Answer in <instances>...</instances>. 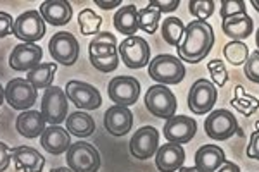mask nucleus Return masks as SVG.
Returning a JSON list of instances; mask_svg holds the SVG:
<instances>
[{"label": "nucleus", "instance_id": "obj_1", "mask_svg": "<svg viewBox=\"0 0 259 172\" xmlns=\"http://www.w3.org/2000/svg\"><path fill=\"white\" fill-rule=\"evenodd\" d=\"M214 45V33L209 23L206 21H192L185 26L183 41L178 47V59L182 62L197 64L209 55Z\"/></svg>", "mask_w": 259, "mask_h": 172}, {"label": "nucleus", "instance_id": "obj_2", "mask_svg": "<svg viewBox=\"0 0 259 172\" xmlns=\"http://www.w3.org/2000/svg\"><path fill=\"white\" fill-rule=\"evenodd\" d=\"M185 66L178 57L162 53L149 62V76L159 85H178L185 78Z\"/></svg>", "mask_w": 259, "mask_h": 172}, {"label": "nucleus", "instance_id": "obj_3", "mask_svg": "<svg viewBox=\"0 0 259 172\" xmlns=\"http://www.w3.org/2000/svg\"><path fill=\"white\" fill-rule=\"evenodd\" d=\"M145 107L152 116L168 121L177 114L178 102L173 91L168 90V86L154 85L149 86L147 93H145Z\"/></svg>", "mask_w": 259, "mask_h": 172}, {"label": "nucleus", "instance_id": "obj_4", "mask_svg": "<svg viewBox=\"0 0 259 172\" xmlns=\"http://www.w3.org/2000/svg\"><path fill=\"white\" fill-rule=\"evenodd\" d=\"M66 162L73 172H97L100 169V153L94 145L78 141L66 152Z\"/></svg>", "mask_w": 259, "mask_h": 172}, {"label": "nucleus", "instance_id": "obj_5", "mask_svg": "<svg viewBox=\"0 0 259 172\" xmlns=\"http://www.w3.org/2000/svg\"><path fill=\"white\" fill-rule=\"evenodd\" d=\"M41 116L50 126H59L68 116V96L59 86H49L41 96Z\"/></svg>", "mask_w": 259, "mask_h": 172}, {"label": "nucleus", "instance_id": "obj_6", "mask_svg": "<svg viewBox=\"0 0 259 172\" xmlns=\"http://www.w3.org/2000/svg\"><path fill=\"white\" fill-rule=\"evenodd\" d=\"M204 129H206V134L211 140L225 141L239 131V123H237V117L230 110H227V108H218V110H212L206 117Z\"/></svg>", "mask_w": 259, "mask_h": 172}, {"label": "nucleus", "instance_id": "obj_7", "mask_svg": "<svg viewBox=\"0 0 259 172\" xmlns=\"http://www.w3.org/2000/svg\"><path fill=\"white\" fill-rule=\"evenodd\" d=\"M12 35L19 38L23 43H35L45 36V21L40 11H26L14 19Z\"/></svg>", "mask_w": 259, "mask_h": 172}, {"label": "nucleus", "instance_id": "obj_8", "mask_svg": "<svg viewBox=\"0 0 259 172\" xmlns=\"http://www.w3.org/2000/svg\"><path fill=\"white\" fill-rule=\"evenodd\" d=\"M118 53L123 64L130 69H142L150 61V47L142 36H128L121 41Z\"/></svg>", "mask_w": 259, "mask_h": 172}, {"label": "nucleus", "instance_id": "obj_9", "mask_svg": "<svg viewBox=\"0 0 259 172\" xmlns=\"http://www.w3.org/2000/svg\"><path fill=\"white\" fill-rule=\"evenodd\" d=\"M216 100H218L216 86L207 79H197L190 88L187 102H189L190 112H194L195 116H204L207 112H211Z\"/></svg>", "mask_w": 259, "mask_h": 172}, {"label": "nucleus", "instance_id": "obj_10", "mask_svg": "<svg viewBox=\"0 0 259 172\" xmlns=\"http://www.w3.org/2000/svg\"><path fill=\"white\" fill-rule=\"evenodd\" d=\"M49 52L52 59L59 64L73 66L80 57V45L68 31H59L50 38L49 41Z\"/></svg>", "mask_w": 259, "mask_h": 172}, {"label": "nucleus", "instance_id": "obj_11", "mask_svg": "<svg viewBox=\"0 0 259 172\" xmlns=\"http://www.w3.org/2000/svg\"><path fill=\"white\" fill-rule=\"evenodd\" d=\"M159 150V131L152 126H144L130 140V152L139 160H147Z\"/></svg>", "mask_w": 259, "mask_h": 172}, {"label": "nucleus", "instance_id": "obj_12", "mask_svg": "<svg viewBox=\"0 0 259 172\" xmlns=\"http://www.w3.org/2000/svg\"><path fill=\"white\" fill-rule=\"evenodd\" d=\"M6 102L14 110H30L36 103V90L26 79H11L6 86Z\"/></svg>", "mask_w": 259, "mask_h": 172}, {"label": "nucleus", "instance_id": "obj_13", "mask_svg": "<svg viewBox=\"0 0 259 172\" xmlns=\"http://www.w3.org/2000/svg\"><path fill=\"white\" fill-rule=\"evenodd\" d=\"M107 95L116 105L130 107L139 100L140 83L132 76H118L111 79L109 86H107Z\"/></svg>", "mask_w": 259, "mask_h": 172}, {"label": "nucleus", "instance_id": "obj_14", "mask_svg": "<svg viewBox=\"0 0 259 172\" xmlns=\"http://www.w3.org/2000/svg\"><path fill=\"white\" fill-rule=\"evenodd\" d=\"M66 96L71 100V103H74L83 110H95L102 103V96H100L97 88L89 85V83L76 81V79L66 85Z\"/></svg>", "mask_w": 259, "mask_h": 172}, {"label": "nucleus", "instance_id": "obj_15", "mask_svg": "<svg viewBox=\"0 0 259 172\" xmlns=\"http://www.w3.org/2000/svg\"><path fill=\"white\" fill-rule=\"evenodd\" d=\"M195 131H197V123L192 117L177 116L166 121L162 134L168 140V143L183 145V143H189L192 138L195 136Z\"/></svg>", "mask_w": 259, "mask_h": 172}, {"label": "nucleus", "instance_id": "obj_16", "mask_svg": "<svg viewBox=\"0 0 259 172\" xmlns=\"http://www.w3.org/2000/svg\"><path fill=\"white\" fill-rule=\"evenodd\" d=\"M44 57L40 45L36 43H19L16 45L14 50L11 52L9 66L14 71H28L40 66V61Z\"/></svg>", "mask_w": 259, "mask_h": 172}, {"label": "nucleus", "instance_id": "obj_17", "mask_svg": "<svg viewBox=\"0 0 259 172\" xmlns=\"http://www.w3.org/2000/svg\"><path fill=\"white\" fill-rule=\"evenodd\" d=\"M133 114L128 107L112 105L104 114V128L112 136H124L132 131Z\"/></svg>", "mask_w": 259, "mask_h": 172}, {"label": "nucleus", "instance_id": "obj_18", "mask_svg": "<svg viewBox=\"0 0 259 172\" xmlns=\"http://www.w3.org/2000/svg\"><path fill=\"white\" fill-rule=\"evenodd\" d=\"M11 158L16 163V169L23 172H41L45 158L38 150L31 146H14L11 148Z\"/></svg>", "mask_w": 259, "mask_h": 172}, {"label": "nucleus", "instance_id": "obj_19", "mask_svg": "<svg viewBox=\"0 0 259 172\" xmlns=\"http://www.w3.org/2000/svg\"><path fill=\"white\" fill-rule=\"evenodd\" d=\"M40 143L45 152H49L50 155H61L69 150L71 134L68 133V129L61 128V126H49L41 134Z\"/></svg>", "mask_w": 259, "mask_h": 172}, {"label": "nucleus", "instance_id": "obj_20", "mask_svg": "<svg viewBox=\"0 0 259 172\" xmlns=\"http://www.w3.org/2000/svg\"><path fill=\"white\" fill-rule=\"evenodd\" d=\"M185 162V150L182 145L166 143L156 153V167L159 172H177Z\"/></svg>", "mask_w": 259, "mask_h": 172}, {"label": "nucleus", "instance_id": "obj_21", "mask_svg": "<svg viewBox=\"0 0 259 172\" xmlns=\"http://www.w3.org/2000/svg\"><path fill=\"white\" fill-rule=\"evenodd\" d=\"M40 14L44 21H47L52 26H62L71 21L73 7L66 0H45L40 6Z\"/></svg>", "mask_w": 259, "mask_h": 172}, {"label": "nucleus", "instance_id": "obj_22", "mask_svg": "<svg viewBox=\"0 0 259 172\" xmlns=\"http://www.w3.org/2000/svg\"><path fill=\"white\" fill-rule=\"evenodd\" d=\"M227 162L225 152L218 145H204L195 153V169L199 172H216Z\"/></svg>", "mask_w": 259, "mask_h": 172}, {"label": "nucleus", "instance_id": "obj_23", "mask_svg": "<svg viewBox=\"0 0 259 172\" xmlns=\"http://www.w3.org/2000/svg\"><path fill=\"white\" fill-rule=\"evenodd\" d=\"M45 117L38 110H24L16 119V129L24 138H38L45 131Z\"/></svg>", "mask_w": 259, "mask_h": 172}, {"label": "nucleus", "instance_id": "obj_24", "mask_svg": "<svg viewBox=\"0 0 259 172\" xmlns=\"http://www.w3.org/2000/svg\"><path fill=\"white\" fill-rule=\"evenodd\" d=\"M89 55L94 59H107L118 55V40L109 31L97 33L89 45Z\"/></svg>", "mask_w": 259, "mask_h": 172}, {"label": "nucleus", "instance_id": "obj_25", "mask_svg": "<svg viewBox=\"0 0 259 172\" xmlns=\"http://www.w3.org/2000/svg\"><path fill=\"white\" fill-rule=\"evenodd\" d=\"M221 28H223L225 35L228 38H232V41H242V40H247L250 36V33L254 29V23L249 14H244L223 21V26Z\"/></svg>", "mask_w": 259, "mask_h": 172}, {"label": "nucleus", "instance_id": "obj_26", "mask_svg": "<svg viewBox=\"0 0 259 172\" xmlns=\"http://www.w3.org/2000/svg\"><path fill=\"white\" fill-rule=\"evenodd\" d=\"M114 28L118 29L121 35L135 36L139 31V9L135 6H124L114 14Z\"/></svg>", "mask_w": 259, "mask_h": 172}, {"label": "nucleus", "instance_id": "obj_27", "mask_svg": "<svg viewBox=\"0 0 259 172\" xmlns=\"http://www.w3.org/2000/svg\"><path fill=\"white\" fill-rule=\"evenodd\" d=\"M66 129L69 134L76 138H89L95 131V121L94 117L87 112H73L69 117H66Z\"/></svg>", "mask_w": 259, "mask_h": 172}, {"label": "nucleus", "instance_id": "obj_28", "mask_svg": "<svg viewBox=\"0 0 259 172\" xmlns=\"http://www.w3.org/2000/svg\"><path fill=\"white\" fill-rule=\"evenodd\" d=\"M56 71H57L56 62H45V64H40L38 67H35V69H31L28 73L26 81L35 90H47L49 86H52Z\"/></svg>", "mask_w": 259, "mask_h": 172}, {"label": "nucleus", "instance_id": "obj_29", "mask_svg": "<svg viewBox=\"0 0 259 172\" xmlns=\"http://www.w3.org/2000/svg\"><path fill=\"white\" fill-rule=\"evenodd\" d=\"M161 33H162V40H164L166 43L178 48L180 45H182L183 35H185V24H183L182 19L171 16V18H166L162 21Z\"/></svg>", "mask_w": 259, "mask_h": 172}, {"label": "nucleus", "instance_id": "obj_30", "mask_svg": "<svg viewBox=\"0 0 259 172\" xmlns=\"http://www.w3.org/2000/svg\"><path fill=\"white\" fill-rule=\"evenodd\" d=\"M232 107L237 108V110H239L240 114H244L245 117H249L259 108V100L256 96L245 93L242 86H235V95H233V98H232Z\"/></svg>", "mask_w": 259, "mask_h": 172}, {"label": "nucleus", "instance_id": "obj_31", "mask_svg": "<svg viewBox=\"0 0 259 172\" xmlns=\"http://www.w3.org/2000/svg\"><path fill=\"white\" fill-rule=\"evenodd\" d=\"M223 53L232 66H242L249 59V47L244 41H230L223 47Z\"/></svg>", "mask_w": 259, "mask_h": 172}, {"label": "nucleus", "instance_id": "obj_32", "mask_svg": "<svg viewBox=\"0 0 259 172\" xmlns=\"http://www.w3.org/2000/svg\"><path fill=\"white\" fill-rule=\"evenodd\" d=\"M78 24H80L81 35H97V33H100V26H102V18L97 12L87 7L78 14Z\"/></svg>", "mask_w": 259, "mask_h": 172}, {"label": "nucleus", "instance_id": "obj_33", "mask_svg": "<svg viewBox=\"0 0 259 172\" xmlns=\"http://www.w3.org/2000/svg\"><path fill=\"white\" fill-rule=\"evenodd\" d=\"M159 21H161V12L156 7L150 6V4L139 11V28L142 31L149 33V35L156 33V29L159 28Z\"/></svg>", "mask_w": 259, "mask_h": 172}, {"label": "nucleus", "instance_id": "obj_34", "mask_svg": "<svg viewBox=\"0 0 259 172\" xmlns=\"http://www.w3.org/2000/svg\"><path fill=\"white\" fill-rule=\"evenodd\" d=\"M244 14H247V7H245L244 0H223L220 4V16L223 21Z\"/></svg>", "mask_w": 259, "mask_h": 172}, {"label": "nucleus", "instance_id": "obj_35", "mask_svg": "<svg viewBox=\"0 0 259 172\" xmlns=\"http://www.w3.org/2000/svg\"><path fill=\"white\" fill-rule=\"evenodd\" d=\"M216 2L212 0H190L189 12L195 18V21H206L214 12Z\"/></svg>", "mask_w": 259, "mask_h": 172}, {"label": "nucleus", "instance_id": "obj_36", "mask_svg": "<svg viewBox=\"0 0 259 172\" xmlns=\"http://www.w3.org/2000/svg\"><path fill=\"white\" fill-rule=\"evenodd\" d=\"M207 69H209L211 76H212V81H214V85L218 88H223L227 85L228 81V71L227 67H225V62L220 61V59H214V61L207 62Z\"/></svg>", "mask_w": 259, "mask_h": 172}, {"label": "nucleus", "instance_id": "obj_37", "mask_svg": "<svg viewBox=\"0 0 259 172\" xmlns=\"http://www.w3.org/2000/svg\"><path fill=\"white\" fill-rule=\"evenodd\" d=\"M244 74L249 81L257 83L259 85V52H254L249 55L247 62H245V67H244Z\"/></svg>", "mask_w": 259, "mask_h": 172}, {"label": "nucleus", "instance_id": "obj_38", "mask_svg": "<svg viewBox=\"0 0 259 172\" xmlns=\"http://www.w3.org/2000/svg\"><path fill=\"white\" fill-rule=\"evenodd\" d=\"M90 62L95 69L102 71V73H112V71L118 69L119 66V53L118 55H112V57H107V59H94L90 57Z\"/></svg>", "mask_w": 259, "mask_h": 172}, {"label": "nucleus", "instance_id": "obj_39", "mask_svg": "<svg viewBox=\"0 0 259 172\" xmlns=\"http://www.w3.org/2000/svg\"><path fill=\"white\" fill-rule=\"evenodd\" d=\"M152 7H156L157 11L161 12H173L178 9L180 6V0H152V2H149Z\"/></svg>", "mask_w": 259, "mask_h": 172}, {"label": "nucleus", "instance_id": "obj_40", "mask_svg": "<svg viewBox=\"0 0 259 172\" xmlns=\"http://www.w3.org/2000/svg\"><path fill=\"white\" fill-rule=\"evenodd\" d=\"M14 28V19L11 14L0 11V38H6Z\"/></svg>", "mask_w": 259, "mask_h": 172}, {"label": "nucleus", "instance_id": "obj_41", "mask_svg": "<svg viewBox=\"0 0 259 172\" xmlns=\"http://www.w3.org/2000/svg\"><path fill=\"white\" fill-rule=\"evenodd\" d=\"M249 158H254V160H259V131H254L252 136H250V143L245 150Z\"/></svg>", "mask_w": 259, "mask_h": 172}, {"label": "nucleus", "instance_id": "obj_42", "mask_svg": "<svg viewBox=\"0 0 259 172\" xmlns=\"http://www.w3.org/2000/svg\"><path fill=\"white\" fill-rule=\"evenodd\" d=\"M11 165V148L0 141V172H6Z\"/></svg>", "mask_w": 259, "mask_h": 172}, {"label": "nucleus", "instance_id": "obj_43", "mask_svg": "<svg viewBox=\"0 0 259 172\" xmlns=\"http://www.w3.org/2000/svg\"><path fill=\"white\" fill-rule=\"evenodd\" d=\"M95 4L100 7V9H104V11H109L112 9V7H118L121 6V0H114V2H102V0H95Z\"/></svg>", "mask_w": 259, "mask_h": 172}, {"label": "nucleus", "instance_id": "obj_44", "mask_svg": "<svg viewBox=\"0 0 259 172\" xmlns=\"http://www.w3.org/2000/svg\"><path fill=\"white\" fill-rule=\"evenodd\" d=\"M216 172H240V167L233 162H227V163H223Z\"/></svg>", "mask_w": 259, "mask_h": 172}, {"label": "nucleus", "instance_id": "obj_45", "mask_svg": "<svg viewBox=\"0 0 259 172\" xmlns=\"http://www.w3.org/2000/svg\"><path fill=\"white\" fill-rule=\"evenodd\" d=\"M50 172H73L69 167H56V169H50Z\"/></svg>", "mask_w": 259, "mask_h": 172}, {"label": "nucleus", "instance_id": "obj_46", "mask_svg": "<svg viewBox=\"0 0 259 172\" xmlns=\"http://www.w3.org/2000/svg\"><path fill=\"white\" fill-rule=\"evenodd\" d=\"M4 100H6V88L0 85V105L4 103Z\"/></svg>", "mask_w": 259, "mask_h": 172}, {"label": "nucleus", "instance_id": "obj_47", "mask_svg": "<svg viewBox=\"0 0 259 172\" xmlns=\"http://www.w3.org/2000/svg\"><path fill=\"white\" fill-rule=\"evenodd\" d=\"M177 172H199L195 167H182V169H178Z\"/></svg>", "mask_w": 259, "mask_h": 172}, {"label": "nucleus", "instance_id": "obj_48", "mask_svg": "<svg viewBox=\"0 0 259 172\" xmlns=\"http://www.w3.org/2000/svg\"><path fill=\"white\" fill-rule=\"evenodd\" d=\"M250 6L259 12V0H250Z\"/></svg>", "mask_w": 259, "mask_h": 172}, {"label": "nucleus", "instance_id": "obj_49", "mask_svg": "<svg viewBox=\"0 0 259 172\" xmlns=\"http://www.w3.org/2000/svg\"><path fill=\"white\" fill-rule=\"evenodd\" d=\"M256 45H257V52H259V29L256 31Z\"/></svg>", "mask_w": 259, "mask_h": 172}, {"label": "nucleus", "instance_id": "obj_50", "mask_svg": "<svg viewBox=\"0 0 259 172\" xmlns=\"http://www.w3.org/2000/svg\"><path fill=\"white\" fill-rule=\"evenodd\" d=\"M256 129H257V131H259V121H257V123H256Z\"/></svg>", "mask_w": 259, "mask_h": 172}]
</instances>
